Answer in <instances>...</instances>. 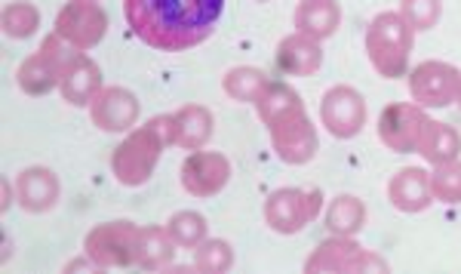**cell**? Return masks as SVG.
<instances>
[{"instance_id": "6da1fadb", "label": "cell", "mask_w": 461, "mask_h": 274, "mask_svg": "<svg viewBox=\"0 0 461 274\" xmlns=\"http://www.w3.org/2000/svg\"><path fill=\"white\" fill-rule=\"evenodd\" d=\"M225 13V0H123L132 34L160 53L200 47Z\"/></svg>"}, {"instance_id": "7a4b0ae2", "label": "cell", "mask_w": 461, "mask_h": 274, "mask_svg": "<svg viewBox=\"0 0 461 274\" xmlns=\"http://www.w3.org/2000/svg\"><path fill=\"white\" fill-rule=\"evenodd\" d=\"M176 145V117L158 114L142 127H132L126 139L111 154V173L126 188H139L154 176L160 154Z\"/></svg>"}, {"instance_id": "3957f363", "label": "cell", "mask_w": 461, "mask_h": 274, "mask_svg": "<svg viewBox=\"0 0 461 274\" xmlns=\"http://www.w3.org/2000/svg\"><path fill=\"white\" fill-rule=\"evenodd\" d=\"M366 56L373 62V68L382 74L384 80H397L409 74V56H412L415 32L409 28V22L391 10L378 13L366 28Z\"/></svg>"}, {"instance_id": "277c9868", "label": "cell", "mask_w": 461, "mask_h": 274, "mask_svg": "<svg viewBox=\"0 0 461 274\" xmlns=\"http://www.w3.org/2000/svg\"><path fill=\"white\" fill-rule=\"evenodd\" d=\"M74 53H80V50H74L71 43H65L56 32L47 34L41 43V50L19 65V71H16L19 90L25 96H47V93L59 90L62 71L74 59Z\"/></svg>"}, {"instance_id": "5b68a950", "label": "cell", "mask_w": 461, "mask_h": 274, "mask_svg": "<svg viewBox=\"0 0 461 274\" xmlns=\"http://www.w3.org/2000/svg\"><path fill=\"white\" fill-rule=\"evenodd\" d=\"M139 225L130 219L102 222L84 238V253L95 269H130L136 265Z\"/></svg>"}, {"instance_id": "8992f818", "label": "cell", "mask_w": 461, "mask_h": 274, "mask_svg": "<svg viewBox=\"0 0 461 274\" xmlns=\"http://www.w3.org/2000/svg\"><path fill=\"white\" fill-rule=\"evenodd\" d=\"M323 191H302V188H277L265 201V225L277 234H299L308 222L320 216Z\"/></svg>"}, {"instance_id": "52a82bcc", "label": "cell", "mask_w": 461, "mask_h": 274, "mask_svg": "<svg viewBox=\"0 0 461 274\" xmlns=\"http://www.w3.org/2000/svg\"><path fill=\"white\" fill-rule=\"evenodd\" d=\"M267 136H271V148L277 151V158L289 167H304L317 158L320 136L304 108L289 111L280 121H274L267 127Z\"/></svg>"}, {"instance_id": "ba28073f", "label": "cell", "mask_w": 461, "mask_h": 274, "mask_svg": "<svg viewBox=\"0 0 461 274\" xmlns=\"http://www.w3.org/2000/svg\"><path fill=\"white\" fill-rule=\"evenodd\" d=\"M406 78H409L406 80L409 96H412V102L421 108H449L452 102L458 99L461 71L449 62L428 59V62L415 65Z\"/></svg>"}, {"instance_id": "9c48e42d", "label": "cell", "mask_w": 461, "mask_h": 274, "mask_svg": "<svg viewBox=\"0 0 461 274\" xmlns=\"http://www.w3.org/2000/svg\"><path fill=\"white\" fill-rule=\"evenodd\" d=\"M304 271L308 274H320V271H388V262L382 256L373 253V250L360 247L354 238H341V234H332L326 238L314 253L304 262Z\"/></svg>"}, {"instance_id": "30bf717a", "label": "cell", "mask_w": 461, "mask_h": 274, "mask_svg": "<svg viewBox=\"0 0 461 274\" xmlns=\"http://www.w3.org/2000/svg\"><path fill=\"white\" fill-rule=\"evenodd\" d=\"M320 123L336 139H354L366 127V99L348 84H336L320 99Z\"/></svg>"}, {"instance_id": "8fae6325", "label": "cell", "mask_w": 461, "mask_h": 274, "mask_svg": "<svg viewBox=\"0 0 461 274\" xmlns=\"http://www.w3.org/2000/svg\"><path fill=\"white\" fill-rule=\"evenodd\" d=\"M53 32L62 37L65 43H71L74 50L86 53L95 43H102V37L108 32V16L99 4H89V0H71L59 10Z\"/></svg>"}, {"instance_id": "7c38bea8", "label": "cell", "mask_w": 461, "mask_h": 274, "mask_svg": "<svg viewBox=\"0 0 461 274\" xmlns=\"http://www.w3.org/2000/svg\"><path fill=\"white\" fill-rule=\"evenodd\" d=\"M428 114L415 102H393V105L382 108L378 114V139L388 151L412 154L419 151V136L425 127Z\"/></svg>"}, {"instance_id": "4fadbf2b", "label": "cell", "mask_w": 461, "mask_h": 274, "mask_svg": "<svg viewBox=\"0 0 461 274\" xmlns=\"http://www.w3.org/2000/svg\"><path fill=\"white\" fill-rule=\"evenodd\" d=\"M230 179V160L221 151H191L182 160V188L191 197H212Z\"/></svg>"}, {"instance_id": "5bb4252c", "label": "cell", "mask_w": 461, "mask_h": 274, "mask_svg": "<svg viewBox=\"0 0 461 274\" xmlns=\"http://www.w3.org/2000/svg\"><path fill=\"white\" fill-rule=\"evenodd\" d=\"M93 127L102 132H130L139 123V99L126 87H102V93L89 102Z\"/></svg>"}, {"instance_id": "9a60e30c", "label": "cell", "mask_w": 461, "mask_h": 274, "mask_svg": "<svg viewBox=\"0 0 461 274\" xmlns=\"http://www.w3.org/2000/svg\"><path fill=\"white\" fill-rule=\"evenodd\" d=\"M102 68L86 53H74V59L65 65L62 80H59V93L74 108H89V102L102 93Z\"/></svg>"}, {"instance_id": "2e32d148", "label": "cell", "mask_w": 461, "mask_h": 274, "mask_svg": "<svg viewBox=\"0 0 461 274\" xmlns=\"http://www.w3.org/2000/svg\"><path fill=\"white\" fill-rule=\"evenodd\" d=\"M62 185L47 167H28L16 176V201L25 213H50L59 204Z\"/></svg>"}, {"instance_id": "e0dca14e", "label": "cell", "mask_w": 461, "mask_h": 274, "mask_svg": "<svg viewBox=\"0 0 461 274\" xmlns=\"http://www.w3.org/2000/svg\"><path fill=\"white\" fill-rule=\"evenodd\" d=\"M274 62H277V71L286 74V78H308L323 65V47L314 37L293 32L277 43Z\"/></svg>"}, {"instance_id": "ac0fdd59", "label": "cell", "mask_w": 461, "mask_h": 274, "mask_svg": "<svg viewBox=\"0 0 461 274\" xmlns=\"http://www.w3.org/2000/svg\"><path fill=\"white\" fill-rule=\"evenodd\" d=\"M388 201L400 213H425L434 204L430 195V173L421 167H403L391 176L388 182Z\"/></svg>"}, {"instance_id": "d6986e66", "label": "cell", "mask_w": 461, "mask_h": 274, "mask_svg": "<svg viewBox=\"0 0 461 274\" xmlns=\"http://www.w3.org/2000/svg\"><path fill=\"white\" fill-rule=\"evenodd\" d=\"M341 25V6L339 0H302L295 10V32L314 37L323 43L332 37Z\"/></svg>"}, {"instance_id": "ffe728a7", "label": "cell", "mask_w": 461, "mask_h": 274, "mask_svg": "<svg viewBox=\"0 0 461 274\" xmlns=\"http://www.w3.org/2000/svg\"><path fill=\"white\" fill-rule=\"evenodd\" d=\"M173 117H176V145L185 148V151H200L212 139L215 117L206 105L191 102V105L178 108Z\"/></svg>"}, {"instance_id": "44dd1931", "label": "cell", "mask_w": 461, "mask_h": 274, "mask_svg": "<svg viewBox=\"0 0 461 274\" xmlns=\"http://www.w3.org/2000/svg\"><path fill=\"white\" fill-rule=\"evenodd\" d=\"M419 154L428 160L430 167L458 160V154H461L458 130L452 127V123H443V121L428 117L425 127H421V136H419Z\"/></svg>"}, {"instance_id": "7402d4cb", "label": "cell", "mask_w": 461, "mask_h": 274, "mask_svg": "<svg viewBox=\"0 0 461 274\" xmlns=\"http://www.w3.org/2000/svg\"><path fill=\"white\" fill-rule=\"evenodd\" d=\"M178 243L169 238V232L163 225H145L139 228L136 238V265L145 271H158L163 265L173 262Z\"/></svg>"}, {"instance_id": "603a6c76", "label": "cell", "mask_w": 461, "mask_h": 274, "mask_svg": "<svg viewBox=\"0 0 461 274\" xmlns=\"http://www.w3.org/2000/svg\"><path fill=\"white\" fill-rule=\"evenodd\" d=\"M366 225V204L354 195H339L326 206V228L330 234H341V238H354Z\"/></svg>"}, {"instance_id": "cb8c5ba5", "label": "cell", "mask_w": 461, "mask_h": 274, "mask_svg": "<svg viewBox=\"0 0 461 274\" xmlns=\"http://www.w3.org/2000/svg\"><path fill=\"white\" fill-rule=\"evenodd\" d=\"M299 108H304L302 96L295 93L289 84H284V80H267L262 96L256 99V114L265 127H271L274 121H280L284 114H289V111H299Z\"/></svg>"}, {"instance_id": "d4e9b609", "label": "cell", "mask_w": 461, "mask_h": 274, "mask_svg": "<svg viewBox=\"0 0 461 274\" xmlns=\"http://www.w3.org/2000/svg\"><path fill=\"white\" fill-rule=\"evenodd\" d=\"M267 74L262 68H252V65H240V68H230L225 78H221V90H225L228 99L234 102H249L256 105V99L262 96L267 87Z\"/></svg>"}, {"instance_id": "484cf974", "label": "cell", "mask_w": 461, "mask_h": 274, "mask_svg": "<svg viewBox=\"0 0 461 274\" xmlns=\"http://www.w3.org/2000/svg\"><path fill=\"white\" fill-rule=\"evenodd\" d=\"M0 25H4L6 37H13V41H25V37H32L37 28H41V10H37L32 0H13V4L4 6Z\"/></svg>"}, {"instance_id": "4316f807", "label": "cell", "mask_w": 461, "mask_h": 274, "mask_svg": "<svg viewBox=\"0 0 461 274\" xmlns=\"http://www.w3.org/2000/svg\"><path fill=\"white\" fill-rule=\"evenodd\" d=\"M206 219L197 210H178L173 219L167 222V232L182 250H194L206 241Z\"/></svg>"}, {"instance_id": "83f0119b", "label": "cell", "mask_w": 461, "mask_h": 274, "mask_svg": "<svg viewBox=\"0 0 461 274\" xmlns=\"http://www.w3.org/2000/svg\"><path fill=\"white\" fill-rule=\"evenodd\" d=\"M234 265V247L221 238H206L194 247V269L203 274H225Z\"/></svg>"}, {"instance_id": "f1b7e54d", "label": "cell", "mask_w": 461, "mask_h": 274, "mask_svg": "<svg viewBox=\"0 0 461 274\" xmlns=\"http://www.w3.org/2000/svg\"><path fill=\"white\" fill-rule=\"evenodd\" d=\"M430 195L440 204H461V160L434 167V173H430Z\"/></svg>"}, {"instance_id": "f546056e", "label": "cell", "mask_w": 461, "mask_h": 274, "mask_svg": "<svg viewBox=\"0 0 461 274\" xmlns=\"http://www.w3.org/2000/svg\"><path fill=\"white\" fill-rule=\"evenodd\" d=\"M400 16L412 32H428L443 16V0H400Z\"/></svg>"}, {"instance_id": "4dcf8cb0", "label": "cell", "mask_w": 461, "mask_h": 274, "mask_svg": "<svg viewBox=\"0 0 461 274\" xmlns=\"http://www.w3.org/2000/svg\"><path fill=\"white\" fill-rule=\"evenodd\" d=\"M13 185H16V182H13ZM13 185L4 182V210H10V204H13Z\"/></svg>"}, {"instance_id": "1f68e13d", "label": "cell", "mask_w": 461, "mask_h": 274, "mask_svg": "<svg viewBox=\"0 0 461 274\" xmlns=\"http://www.w3.org/2000/svg\"><path fill=\"white\" fill-rule=\"evenodd\" d=\"M456 102H458V108H461V87H458V99Z\"/></svg>"}, {"instance_id": "d6a6232c", "label": "cell", "mask_w": 461, "mask_h": 274, "mask_svg": "<svg viewBox=\"0 0 461 274\" xmlns=\"http://www.w3.org/2000/svg\"><path fill=\"white\" fill-rule=\"evenodd\" d=\"M89 4H99V0H89Z\"/></svg>"}, {"instance_id": "836d02e7", "label": "cell", "mask_w": 461, "mask_h": 274, "mask_svg": "<svg viewBox=\"0 0 461 274\" xmlns=\"http://www.w3.org/2000/svg\"><path fill=\"white\" fill-rule=\"evenodd\" d=\"M258 4H267V0H258Z\"/></svg>"}]
</instances>
